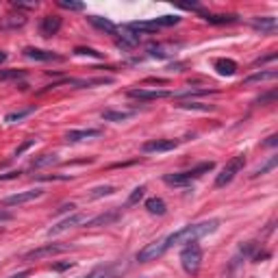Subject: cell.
Instances as JSON below:
<instances>
[{
  "label": "cell",
  "instance_id": "cell-1",
  "mask_svg": "<svg viewBox=\"0 0 278 278\" xmlns=\"http://www.w3.org/2000/svg\"><path fill=\"white\" fill-rule=\"evenodd\" d=\"M217 228H220V220H204V222L191 224V226H183L181 230L168 235L165 237V243H168V248L178 246V243H194L198 239H202V237L215 233Z\"/></svg>",
  "mask_w": 278,
  "mask_h": 278
},
{
  "label": "cell",
  "instance_id": "cell-2",
  "mask_svg": "<svg viewBox=\"0 0 278 278\" xmlns=\"http://www.w3.org/2000/svg\"><path fill=\"white\" fill-rule=\"evenodd\" d=\"M213 170V161H204V163H198L196 168H191L187 172H174V174H165L163 176V183L165 185H172V187H183V185H189L194 178H200L202 174Z\"/></svg>",
  "mask_w": 278,
  "mask_h": 278
},
{
  "label": "cell",
  "instance_id": "cell-3",
  "mask_svg": "<svg viewBox=\"0 0 278 278\" xmlns=\"http://www.w3.org/2000/svg\"><path fill=\"white\" fill-rule=\"evenodd\" d=\"M181 265L185 269V274L189 276H196L198 272H200L202 267V248L198 246V243H187V246L183 248L181 252Z\"/></svg>",
  "mask_w": 278,
  "mask_h": 278
},
{
  "label": "cell",
  "instance_id": "cell-4",
  "mask_svg": "<svg viewBox=\"0 0 278 278\" xmlns=\"http://www.w3.org/2000/svg\"><path fill=\"white\" fill-rule=\"evenodd\" d=\"M243 165H246V157H243V155L233 157L226 165H224V170L220 172V174H217V178H215V187H226V185L243 170Z\"/></svg>",
  "mask_w": 278,
  "mask_h": 278
},
{
  "label": "cell",
  "instance_id": "cell-5",
  "mask_svg": "<svg viewBox=\"0 0 278 278\" xmlns=\"http://www.w3.org/2000/svg\"><path fill=\"white\" fill-rule=\"evenodd\" d=\"M165 250H168V243H165V237L163 239H157L148 243V246H144L142 250L137 252V261L139 263H150V261H157L159 256L165 254Z\"/></svg>",
  "mask_w": 278,
  "mask_h": 278
},
{
  "label": "cell",
  "instance_id": "cell-6",
  "mask_svg": "<svg viewBox=\"0 0 278 278\" xmlns=\"http://www.w3.org/2000/svg\"><path fill=\"white\" fill-rule=\"evenodd\" d=\"M63 250H68V246H63V243H46V246H42V248H35V250H31V252H26L24 254V261L44 259V256L59 254V252H63Z\"/></svg>",
  "mask_w": 278,
  "mask_h": 278
},
{
  "label": "cell",
  "instance_id": "cell-7",
  "mask_svg": "<svg viewBox=\"0 0 278 278\" xmlns=\"http://www.w3.org/2000/svg\"><path fill=\"white\" fill-rule=\"evenodd\" d=\"M87 222V217H85L83 213H72L70 217H65V220H61L59 224H55L50 230H48V235L52 237V235H59V233H65L68 228H74V226H78V224H85Z\"/></svg>",
  "mask_w": 278,
  "mask_h": 278
},
{
  "label": "cell",
  "instance_id": "cell-8",
  "mask_svg": "<svg viewBox=\"0 0 278 278\" xmlns=\"http://www.w3.org/2000/svg\"><path fill=\"white\" fill-rule=\"evenodd\" d=\"M44 194V189H29V191H20V194H13V196H7L5 198V204L7 207H16V204H24V202H31L39 198Z\"/></svg>",
  "mask_w": 278,
  "mask_h": 278
},
{
  "label": "cell",
  "instance_id": "cell-9",
  "mask_svg": "<svg viewBox=\"0 0 278 278\" xmlns=\"http://www.w3.org/2000/svg\"><path fill=\"white\" fill-rule=\"evenodd\" d=\"M178 146L176 139H150L142 146L144 152H168V150H174Z\"/></svg>",
  "mask_w": 278,
  "mask_h": 278
},
{
  "label": "cell",
  "instance_id": "cell-10",
  "mask_svg": "<svg viewBox=\"0 0 278 278\" xmlns=\"http://www.w3.org/2000/svg\"><path fill=\"white\" fill-rule=\"evenodd\" d=\"M170 91L165 89H130L128 98H135V100H159V98H168Z\"/></svg>",
  "mask_w": 278,
  "mask_h": 278
},
{
  "label": "cell",
  "instance_id": "cell-11",
  "mask_svg": "<svg viewBox=\"0 0 278 278\" xmlns=\"http://www.w3.org/2000/svg\"><path fill=\"white\" fill-rule=\"evenodd\" d=\"M59 29H61V18L59 16H46V18H42V22H39V33H42L44 37L57 35Z\"/></svg>",
  "mask_w": 278,
  "mask_h": 278
},
{
  "label": "cell",
  "instance_id": "cell-12",
  "mask_svg": "<svg viewBox=\"0 0 278 278\" xmlns=\"http://www.w3.org/2000/svg\"><path fill=\"white\" fill-rule=\"evenodd\" d=\"M24 57L33 59V61H61V57L55 55V52L50 50H42V48H33V46H29V48H24Z\"/></svg>",
  "mask_w": 278,
  "mask_h": 278
},
{
  "label": "cell",
  "instance_id": "cell-13",
  "mask_svg": "<svg viewBox=\"0 0 278 278\" xmlns=\"http://www.w3.org/2000/svg\"><path fill=\"white\" fill-rule=\"evenodd\" d=\"M120 272H122L120 263H111V265H100V267L91 269V272L87 276H83V278H115Z\"/></svg>",
  "mask_w": 278,
  "mask_h": 278
},
{
  "label": "cell",
  "instance_id": "cell-14",
  "mask_svg": "<svg viewBox=\"0 0 278 278\" xmlns=\"http://www.w3.org/2000/svg\"><path fill=\"white\" fill-rule=\"evenodd\" d=\"M252 29L254 31H261V33H267V35H274L276 29H278V20L267 16V18H254L252 20Z\"/></svg>",
  "mask_w": 278,
  "mask_h": 278
},
{
  "label": "cell",
  "instance_id": "cell-15",
  "mask_svg": "<svg viewBox=\"0 0 278 278\" xmlns=\"http://www.w3.org/2000/svg\"><path fill=\"white\" fill-rule=\"evenodd\" d=\"M91 137H100V130L98 128H81V130H68L65 133V142L76 144V142H85V139Z\"/></svg>",
  "mask_w": 278,
  "mask_h": 278
},
{
  "label": "cell",
  "instance_id": "cell-16",
  "mask_svg": "<svg viewBox=\"0 0 278 278\" xmlns=\"http://www.w3.org/2000/svg\"><path fill=\"white\" fill-rule=\"evenodd\" d=\"M120 220V211H109V213H100L96 217H91V220L85 222V226H109V224H113Z\"/></svg>",
  "mask_w": 278,
  "mask_h": 278
},
{
  "label": "cell",
  "instance_id": "cell-17",
  "mask_svg": "<svg viewBox=\"0 0 278 278\" xmlns=\"http://www.w3.org/2000/svg\"><path fill=\"white\" fill-rule=\"evenodd\" d=\"M89 20V24H94L96 29H100V31H104V33H109V35H117L120 33V29L111 22V20H107V18H100V16H89L87 18Z\"/></svg>",
  "mask_w": 278,
  "mask_h": 278
},
{
  "label": "cell",
  "instance_id": "cell-18",
  "mask_svg": "<svg viewBox=\"0 0 278 278\" xmlns=\"http://www.w3.org/2000/svg\"><path fill=\"white\" fill-rule=\"evenodd\" d=\"M213 65H215L217 74H222V76H233L237 72V63L233 59H215Z\"/></svg>",
  "mask_w": 278,
  "mask_h": 278
},
{
  "label": "cell",
  "instance_id": "cell-19",
  "mask_svg": "<svg viewBox=\"0 0 278 278\" xmlns=\"http://www.w3.org/2000/svg\"><path fill=\"white\" fill-rule=\"evenodd\" d=\"M204 20L209 24H230L237 20V16L235 13H204Z\"/></svg>",
  "mask_w": 278,
  "mask_h": 278
},
{
  "label": "cell",
  "instance_id": "cell-20",
  "mask_svg": "<svg viewBox=\"0 0 278 278\" xmlns=\"http://www.w3.org/2000/svg\"><path fill=\"white\" fill-rule=\"evenodd\" d=\"M278 76V72L276 70H263V72H254V74H250L246 81V85H250V83H263V81H274V78Z\"/></svg>",
  "mask_w": 278,
  "mask_h": 278
},
{
  "label": "cell",
  "instance_id": "cell-21",
  "mask_svg": "<svg viewBox=\"0 0 278 278\" xmlns=\"http://www.w3.org/2000/svg\"><path fill=\"white\" fill-rule=\"evenodd\" d=\"M146 209H148L152 215H165V211H168V207H165V202L161 198H148V200H146Z\"/></svg>",
  "mask_w": 278,
  "mask_h": 278
},
{
  "label": "cell",
  "instance_id": "cell-22",
  "mask_svg": "<svg viewBox=\"0 0 278 278\" xmlns=\"http://www.w3.org/2000/svg\"><path fill=\"white\" fill-rule=\"evenodd\" d=\"M100 115H102L104 122H124V120H128V117H130L128 111H111V109L102 111Z\"/></svg>",
  "mask_w": 278,
  "mask_h": 278
},
{
  "label": "cell",
  "instance_id": "cell-23",
  "mask_svg": "<svg viewBox=\"0 0 278 278\" xmlns=\"http://www.w3.org/2000/svg\"><path fill=\"white\" fill-rule=\"evenodd\" d=\"M33 111H35V107H26V109H20V111H11V113H7V115H5V122H7V124L20 122V120H24L26 115H31Z\"/></svg>",
  "mask_w": 278,
  "mask_h": 278
},
{
  "label": "cell",
  "instance_id": "cell-24",
  "mask_svg": "<svg viewBox=\"0 0 278 278\" xmlns=\"http://www.w3.org/2000/svg\"><path fill=\"white\" fill-rule=\"evenodd\" d=\"M57 161H59L57 155H42V157L33 159V161H31V168H33V170H35V168H44V165H52V163H57Z\"/></svg>",
  "mask_w": 278,
  "mask_h": 278
},
{
  "label": "cell",
  "instance_id": "cell-25",
  "mask_svg": "<svg viewBox=\"0 0 278 278\" xmlns=\"http://www.w3.org/2000/svg\"><path fill=\"white\" fill-rule=\"evenodd\" d=\"M22 76H26L24 70H0V81H18Z\"/></svg>",
  "mask_w": 278,
  "mask_h": 278
},
{
  "label": "cell",
  "instance_id": "cell-26",
  "mask_svg": "<svg viewBox=\"0 0 278 278\" xmlns=\"http://www.w3.org/2000/svg\"><path fill=\"white\" fill-rule=\"evenodd\" d=\"M204 94H213V89H185V91H176L174 98H191V96H204Z\"/></svg>",
  "mask_w": 278,
  "mask_h": 278
},
{
  "label": "cell",
  "instance_id": "cell-27",
  "mask_svg": "<svg viewBox=\"0 0 278 278\" xmlns=\"http://www.w3.org/2000/svg\"><path fill=\"white\" fill-rule=\"evenodd\" d=\"M276 165H278V157H272V159H269L267 163H263L261 168H256L252 176H261V174H267V172H269V170H274Z\"/></svg>",
  "mask_w": 278,
  "mask_h": 278
},
{
  "label": "cell",
  "instance_id": "cell-28",
  "mask_svg": "<svg viewBox=\"0 0 278 278\" xmlns=\"http://www.w3.org/2000/svg\"><path fill=\"white\" fill-rule=\"evenodd\" d=\"M111 194H115V187L104 185V187H94V189H91L89 198H102V196H111Z\"/></svg>",
  "mask_w": 278,
  "mask_h": 278
},
{
  "label": "cell",
  "instance_id": "cell-29",
  "mask_svg": "<svg viewBox=\"0 0 278 278\" xmlns=\"http://www.w3.org/2000/svg\"><path fill=\"white\" fill-rule=\"evenodd\" d=\"M181 109H194V111H213V104H200V102H183L176 104Z\"/></svg>",
  "mask_w": 278,
  "mask_h": 278
},
{
  "label": "cell",
  "instance_id": "cell-30",
  "mask_svg": "<svg viewBox=\"0 0 278 278\" xmlns=\"http://www.w3.org/2000/svg\"><path fill=\"white\" fill-rule=\"evenodd\" d=\"M144 194H146V187H144V185H139V187L133 189V194L128 196V202H126V204H130V207H133V204H137L139 200H142Z\"/></svg>",
  "mask_w": 278,
  "mask_h": 278
},
{
  "label": "cell",
  "instance_id": "cell-31",
  "mask_svg": "<svg viewBox=\"0 0 278 278\" xmlns=\"http://www.w3.org/2000/svg\"><path fill=\"white\" fill-rule=\"evenodd\" d=\"M178 20H181V18H176V16H161V18H155V22H157L159 29H161V26H172V24H178Z\"/></svg>",
  "mask_w": 278,
  "mask_h": 278
},
{
  "label": "cell",
  "instance_id": "cell-32",
  "mask_svg": "<svg viewBox=\"0 0 278 278\" xmlns=\"http://www.w3.org/2000/svg\"><path fill=\"white\" fill-rule=\"evenodd\" d=\"M57 5L61 7V9H70V11H83L85 9L83 3H72V0H70V3H68V0H59Z\"/></svg>",
  "mask_w": 278,
  "mask_h": 278
},
{
  "label": "cell",
  "instance_id": "cell-33",
  "mask_svg": "<svg viewBox=\"0 0 278 278\" xmlns=\"http://www.w3.org/2000/svg\"><path fill=\"white\" fill-rule=\"evenodd\" d=\"M74 55H87V57H94V59H102V52H98L94 48H83V46L74 48Z\"/></svg>",
  "mask_w": 278,
  "mask_h": 278
},
{
  "label": "cell",
  "instance_id": "cell-34",
  "mask_svg": "<svg viewBox=\"0 0 278 278\" xmlns=\"http://www.w3.org/2000/svg\"><path fill=\"white\" fill-rule=\"evenodd\" d=\"M24 22H26V18L24 16H9V18H7L5 20V22H3V26H24Z\"/></svg>",
  "mask_w": 278,
  "mask_h": 278
},
{
  "label": "cell",
  "instance_id": "cell-35",
  "mask_svg": "<svg viewBox=\"0 0 278 278\" xmlns=\"http://www.w3.org/2000/svg\"><path fill=\"white\" fill-rule=\"evenodd\" d=\"M148 55H150V57H157V59H163V57H168V52H165L163 46H150V48H148Z\"/></svg>",
  "mask_w": 278,
  "mask_h": 278
},
{
  "label": "cell",
  "instance_id": "cell-36",
  "mask_svg": "<svg viewBox=\"0 0 278 278\" xmlns=\"http://www.w3.org/2000/svg\"><path fill=\"white\" fill-rule=\"evenodd\" d=\"M70 267H74V263H72V261L52 263V265H50V269H55V272H65V269H70Z\"/></svg>",
  "mask_w": 278,
  "mask_h": 278
},
{
  "label": "cell",
  "instance_id": "cell-37",
  "mask_svg": "<svg viewBox=\"0 0 278 278\" xmlns=\"http://www.w3.org/2000/svg\"><path fill=\"white\" fill-rule=\"evenodd\" d=\"M33 144H35V139H26V142H24V144H22V146H20V148L16 150V157H20V155H22V152H26V150H29Z\"/></svg>",
  "mask_w": 278,
  "mask_h": 278
},
{
  "label": "cell",
  "instance_id": "cell-38",
  "mask_svg": "<svg viewBox=\"0 0 278 278\" xmlns=\"http://www.w3.org/2000/svg\"><path fill=\"white\" fill-rule=\"evenodd\" d=\"M274 59H276V52H269V55L267 57H261V59H256V65H261V63H267V61H274Z\"/></svg>",
  "mask_w": 278,
  "mask_h": 278
},
{
  "label": "cell",
  "instance_id": "cell-39",
  "mask_svg": "<svg viewBox=\"0 0 278 278\" xmlns=\"http://www.w3.org/2000/svg\"><path fill=\"white\" fill-rule=\"evenodd\" d=\"M13 220V213H9V211L0 209V222H11Z\"/></svg>",
  "mask_w": 278,
  "mask_h": 278
},
{
  "label": "cell",
  "instance_id": "cell-40",
  "mask_svg": "<svg viewBox=\"0 0 278 278\" xmlns=\"http://www.w3.org/2000/svg\"><path fill=\"white\" fill-rule=\"evenodd\" d=\"M22 172H9V174H0V181H9V178H18Z\"/></svg>",
  "mask_w": 278,
  "mask_h": 278
},
{
  "label": "cell",
  "instance_id": "cell-41",
  "mask_svg": "<svg viewBox=\"0 0 278 278\" xmlns=\"http://www.w3.org/2000/svg\"><path fill=\"white\" fill-rule=\"evenodd\" d=\"M274 98H276V91H269V94H267V96H263V98H259V100H256V102H259V104H263V102H267V100H274Z\"/></svg>",
  "mask_w": 278,
  "mask_h": 278
},
{
  "label": "cell",
  "instance_id": "cell-42",
  "mask_svg": "<svg viewBox=\"0 0 278 278\" xmlns=\"http://www.w3.org/2000/svg\"><path fill=\"white\" fill-rule=\"evenodd\" d=\"M72 209H74V204L70 202V204H61V207H59L57 211H59V213H63V211H72Z\"/></svg>",
  "mask_w": 278,
  "mask_h": 278
},
{
  "label": "cell",
  "instance_id": "cell-43",
  "mask_svg": "<svg viewBox=\"0 0 278 278\" xmlns=\"http://www.w3.org/2000/svg\"><path fill=\"white\" fill-rule=\"evenodd\" d=\"M276 139H278V135H269L267 142H265V146H276Z\"/></svg>",
  "mask_w": 278,
  "mask_h": 278
},
{
  "label": "cell",
  "instance_id": "cell-44",
  "mask_svg": "<svg viewBox=\"0 0 278 278\" xmlns=\"http://www.w3.org/2000/svg\"><path fill=\"white\" fill-rule=\"evenodd\" d=\"M29 276V269H24V272H20V274H13L11 278H26Z\"/></svg>",
  "mask_w": 278,
  "mask_h": 278
},
{
  "label": "cell",
  "instance_id": "cell-45",
  "mask_svg": "<svg viewBox=\"0 0 278 278\" xmlns=\"http://www.w3.org/2000/svg\"><path fill=\"white\" fill-rule=\"evenodd\" d=\"M5 59H7V55H5V52H3V50H0V63H3V61H5Z\"/></svg>",
  "mask_w": 278,
  "mask_h": 278
}]
</instances>
